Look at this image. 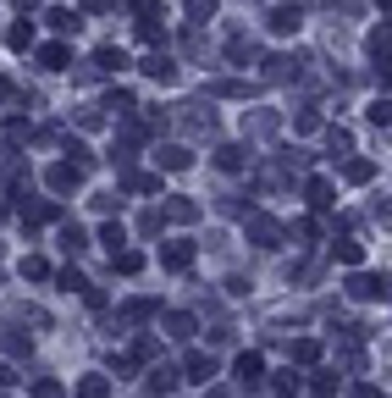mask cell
Returning a JSON list of instances; mask_svg holds the SVG:
<instances>
[{
    "label": "cell",
    "instance_id": "obj_1",
    "mask_svg": "<svg viewBox=\"0 0 392 398\" xmlns=\"http://www.w3.org/2000/svg\"><path fill=\"white\" fill-rule=\"evenodd\" d=\"M260 377H266V359H260V354H243V359H238V382H248V387H254Z\"/></svg>",
    "mask_w": 392,
    "mask_h": 398
},
{
    "label": "cell",
    "instance_id": "obj_2",
    "mask_svg": "<svg viewBox=\"0 0 392 398\" xmlns=\"http://www.w3.org/2000/svg\"><path fill=\"white\" fill-rule=\"evenodd\" d=\"M353 294L359 299H387V282L381 277H353Z\"/></svg>",
    "mask_w": 392,
    "mask_h": 398
},
{
    "label": "cell",
    "instance_id": "obj_3",
    "mask_svg": "<svg viewBox=\"0 0 392 398\" xmlns=\"http://www.w3.org/2000/svg\"><path fill=\"white\" fill-rule=\"evenodd\" d=\"M188 377H194V382H210V377H216V365H210V359H199V354H194V359H188Z\"/></svg>",
    "mask_w": 392,
    "mask_h": 398
},
{
    "label": "cell",
    "instance_id": "obj_4",
    "mask_svg": "<svg viewBox=\"0 0 392 398\" xmlns=\"http://www.w3.org/2000/svg\"><path fill=\"white\" fill-rule=\"evenodd\" d=\"M188 260H194V249H188V244H171V249H166V266H177V272H183Z\"/></svg>",
    "mask_w": 392,
    "mask_h": 398
},
{
    "label": "cell",
    "instance_id": "obj_5",
    "mask_svg": "<svg viewBox=\"0 0 392 398\" xmlns=\"http://www.w3.org/2000/svg\"><path fill=\"white\" fill-rule=\"evenodd\" d=\"M271 387H276L282 398H288V393H298V371H276V382H271Z\"/></svg>",
    "mask_w": 392,
    "mask_h": 398
},
{
    "label": "cell",
    "instance_id": "obj_6",
    "mask_svg": "<svg viewBox=\"0 0 392 398\" xmlns=\"http://www.w3.org/2000/svg\"><path fill=\"white\" fill-rule=\"evenodd\" d=\"M78 398H111V387H105L100 377H89V382H83V387H78Z\"/></svg>",
    "mask_w": 392,
    "mask_h": 398
},
{
    "label": "cell",
    "instance_id": "obj_7",
    "mask_svg": "<svg viewBox=\"0 0 392 398\" xmlns=\"http://www.w3.org/2000/svg\"><path fill=\"white\" fill-rule=\"evenodd\" d=\"M144 72H149V78H171V61H161V56H149V61H144Z\"/></svg>",
    "mask_w": 392,
    "mask_h": 398
},
{
    "label": "cell",
    "instance_id": "obj_8",
    "mask_svg": "<svg viewBox=\"0 0 392 398\" xmlns=\"http://www.w3.org/2000/svg\"><path fill=\"white\" fill-rule=\"evenodd\" d=\"M34 398H61V387H56V382H39V387H34Z\"/></svg>",
    "mask_w": 392,
    "mask_h": 398
},
{
    "label": "cell",
    "instance_id": "obj_9",
    "mask_svg": "<svg viewBox=\"0 0 392 398\" xmlns=\"http://www.w3.org/2000/svg\"><path fill=\"white\" fill-rule=\"evenodd\" d=\"M6 382H17V377H11V365H0V387H6Z\"/></svg>",
    "mask_w": 392,
    "mask_h": 398
}]
</instances>
